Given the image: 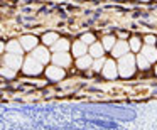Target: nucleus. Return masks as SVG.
<instances>
[{
  "instance_id": "1",
  "label": "nucleus",
  "mask_w": 157,
  "mask_h": 130,
  "mask_svg": "<svg viewBox=\"0 0 157 130\" xmlns=\"http://www.w3.org/2000/svg\"><path fill=\"white\" fill-rule=\"evenodd\" d=\"M118 73L123 78H130L135 73V56L133 54H125L118 61Z\"/></svg>"
},
{
  "instance_id": "2",
  "label": "nucleus",
  "mask_w": 157,
  "mask_h": 130,
  "mask_svg": "<svg viewBox=\"0 0 157 130\" xmlns=\"http://www.w3.org/2000/svg\"><path fill=\"white\" fill-rule=\"evenodd\" d=\"M24 73L25 75H29V76H36V75H41L42 73V63H39L36 58H27L24 61Z\"/></svg>"
},
{
  "instance_id": "3",
  "label": "nucleus",
  "mask_w": 157,
  "mask_h": 130,
  "mask_svg": "<svg viewBox=\"0 0 157 130\" xmlns=\"http://www.w3.org/2000/svg\"><path fill=\"white\" fill-rule=\"evenodd\" d=\"M4 64L17 71L21 66H24V61H22V58L19 54H10V52H9V54L4 56Z\"/></svg>"
},
{
  "instance_id": "4",
  "label": "nucleus",
  "mask_w": 157,
  "mask_h": 130,
  "mask_svg": "<svg viewBox=\"0 0 157 130\" xmlns=\"http://www.w3.org/2000/svg\"><path fill=\"white\" fill-rule=\"evenodd\" d=\"M46 76H48L49 79H52V81H59V79L64 78V69L61 68V66H49L48 69H46Z\"/></svg>"
},
{
  "instance_id": "5",
  "label": "nucleus",
  "mask_w": 157,
  "mask_h": 130,
  "mask_svg": "<svg viewBox=\"0 0 157 130\" xmlns=\"http://www.w3.org/2000/svg\"><path fill=\"white\" fill-rule=\"evenodd\" d=\"M101 71H103V76H105V78L113 79L117 75H118V66H117L113 61H110V59H108V61L105 63V66H103Z\"/></svg>"
},
{
  "instance_id": "6",
  "label": "nucleus",
  "mask_w": 157,
  "mask_h": 130,
  "mask_svg": "<svg viewBox=\"0 0 157 130\" xmlns=\"http://www.w3.org/2000/svg\"><path fill=\"white\" fill-rule=\"evenodd\" d=\"M32 58H36L39 63L46 64L49 59H52V56H49V52H48V49H46V48H41V46H37V48L32 51Z\"/></svg>"
},
{
  "instance_id": "7",
  "label": "nucleus",
  "mask_w": 157,
  "mask_h": 130,
  "mask_svg": "<svg viewBox=\"0 0 157 130\" xmlns=\"http://www.w3.org/2000/svg\"><path fill=\"white\" fill-rule=\"evenodd\" d=\"M52 63H54L56 66L64 68V66L71 64V58H69L68 52H56V54H52Z\"/></svg>"
},
{
  "instance_id": "8",
  "label": "nucleus",
  "mask_w": 157,
  "mask_h": 130,
  "mask_svg": "<svg viewBox=\"0 0 157 130\" xmlns=\"http://www.w3.org/2000/svg\"><path fill=\"white\" fill-rule=\"evenodd\" d=\"M128 49H130V44H127L125 41H117L115 48L112 49V54L115 58H122V56L128 54Z\"/></svg>"
},
{
  "instance_id": "9",
  "label": "nucleus",
  "mask_w": 157,
  "mask_h": 130,
  "mask_svg": "<svg viewBox=\"0 0 157 130\" xmlns=\"http://www.w3.org/2000/svg\"><path fill=\"white\" fill-rule=\"evenodd\" d=\"M21 44H22V48L27 49V51H34V49L37 48V37H34V36H22Z\"/></svg>"
},
{
  "instance_id": "10",
  "label": "nucleus",
  "mask_w": 157,
  "mask_h": 130,
  "mask_svg": "<svg viewBox=\"0 0 157 130\" xmlns=\"http://www.w3.org/2000/svg\"><path fill=\"white\" fill-rule=\"evenodd\" d=\"M142 54L145 56V58L149 59L150 63H155V61H157V49L154 48V46H149V44H147L145 48H142Z\"/></svg>"
},
{
  "instance_id": "11",
  "label": "nucleus",
  "mask_w": 157,
  "mask_h": 130,
  "mask_svg": "<svg viewBox=\"0 0 157 130\" xmlns=\"http://www.w3.org/2000/svg\"><path fill=\"white\" fill-rule=\"evenodd\" d=\"M73 54L76 58H81V56H86V44L83 41H76L73 44Z\"/></svg>"
},
{
  "instance_id": "12",
  "label": "nucleus",
  "mask_w": 157,
  "mask_h": 130,
  "mask_svg": "<svg viewBox=\"0 0 157 130\" xmlns=\"http://www.w3.org/2000/svg\"><path fill=\"white\" fill-rule=\"evenodd\" d=\"M7 51L10 52V54H22V51H24V48H22L21 41H10L7 44Z\"/></svg>"
},
{
  "instance_id": "13",
  "label": "nucleus",
  "mask_w": 157,
  "mask_h": 130,
  "mask_svg": "<svg viewBox=\"0 0 157 130\" xmlns=\"http://www.w3.org/2000/svg\"><path fill=\"white\" fill-rule=\"evenodd\" d=\"M69 49V42L66 39H59L56 44H52V51L54 52H66Z\"/></svg>"
},
{
  "instance_id": "14",
  "label": "nucleus",
  "mask_w": 157,
  "mask_h": 130,
  "mask_svg": "<svg viewBox=\"0 0 157 130\" xmlns=\"http://www.w3.org/2000/svg\"><path fill=\"white\" fill-rule=\"evenodd\" d=\"M103 51H105L103 44H98V42L91 44V48H90V54H91L93 58H103Z\"/></svg>"
},
{
  "instance_id": "15",
  "label": "nucleus",
  "mask_w": 157,
  "mask_h": 130,
  "mask_svg": "<svg viewBox=\"0 0 157 130\" xmlns=\"http://www.w3.org/2000/svg\"><path fill=\"white\" fill-rule=\"evenodd\" d=\"M76 66H78L79 69H86V68H90V66H93V61H91V58L86 54V56H81V58H78V61H76Z\"/></svg>"
},
{
  "instance_id": "16",
  "label": "nucleus",
  "mask_w": 157,
  "mask_h": 130,
  "mask_svg": "<svg viewBox=\"0 0 157 130\" xmlns=\"http://www.w3.org/2000/svg\"><path fill=\"white\" fill-rule=\"evenodd\" d=\"M58 41H59V37H58V34H56V32H48V34H44V37H42V42H44V44H48V46L56 44Z\"/></svg>"
},
{
  "instance_id": "17",
  "label": "nucleus",
  "mask_w": 157,
  "mask_h": 130,
  "mask_svg": "<svg viewBox=\"0 0 157 130\" xmlns=\"http://www.w3.org/2000/svg\"><path fill=\"white\" fill-rule=\"evenodd\" d=\"M101 44H103V48L105 49H113L115 48V44H117V39L113 37V36H105V37H103V41H101Z\"/></svg>"
},
{
  "instance_id": "18",
  "label": "nucleus",
  "mask_w": 157,
  "mask_h": 130,
  "mask_svg": "<svg viewBox=\"0 0 157 130\" xmlns=\"http://www.w3.org/2000/svg\"><path fill=\"white\" fill-rule=\"evenodd\" d=\"M137 64H139L140 69H147V68L150 66V61L142 54V52H140V54H137Z\"/></svg>"
},
{
  "instance_id": "19",
  "label": "nucleus",
  "mask_w": 157,
  "mask_h": 130,
  "mask_svg": "<svg viewBox=\"0 0 157 130\" xmlns=\"http://www.w3.org/2000/svg\"><path fill=\"white\" fill-rule=\"evenodd\" d=\"M2 76H4V78H14L15 69L9 68V66H4V68H2Z\"/></svg>"
},
{
  "instance_id": "20",
  "label": "nucleus",
  "mask_w": 157,
  "mask_h": 130,
  "mask_svg": "<svg viewBox=\"0 0 157 130\" xmlns=\"http://www.w3.org/2000/svg\"><path fill=\"white\" fill-rule=\"evenodd\" d=\"M140 48H142V44H140V39H137V37H132V39H130V49H132V51H140Z\"/></svg>"
},
{
  "instance_id": "21",
  "label": "nucleus",
  "mask_w": 157,
  "mask_h": 130,
  "mask_svg": "<svg viewBox=\"0 0 157 130\" xmlns=\"http://www.w3.org/2000/svg\"><path fill=\"white\" fill-rule=\"evenodd\" d=\"M105 59L103 58H96V61L93 63V69H95V71H100V69H103V66H105Z\"/></svg>"
},
{
  "instance_id": "22",
  "label": "nucleus",
  "mask_w": 157,
  "mask_h": 130,
  "mask_svg": "<svg viewBox=\"0 0 157 130\" xmlns=\"http://www.w3.org/2000/svg\"><path fill=\"white\" fill-rule=\"evenodd\" d=\"M81 41L85 42V44H90V46L95 44V37H93V34H85V36L81 37Z\"/></svg>"
},
{
  "instance_id": "23",
  "label": "nucleus",
  "mask_w": 157,
  "mask_h": 130,
  "mask_svg": "<svg viewBox=\"0 0 157 130\" xmlns=\"http://www.w3.org/2000/svg\"><path fill=\"white\" fill-rule=\"evenodd\" d=\"M144 41H145L149 46H154L157 42V39H155V36H145V39H144Z\"/></svg>"
},
{
  "instance_id": "24",
  "label": "nucleus",
  "mask_w": 157,
  "mask_h": 130,
  "mask_svg": "<svg viewBox=\"0 0 157 130\" xmlns=\"http://www.w3.org/2000/svg\"><path fill=\"white\" fill-rule=\"evenodd\" d=\"M140 2H149V0H140Z\"/></svg>"
},
{
  "instance_id": "25",
  "label": "nucleus",
  "mask_w": 157,
  "mask_h": 130,
  "mask_svg": "<svg viewBox=\"0 0 157 130\" xmlns=\"http://www.w3.org/2000/svg\"><path fill=\"white\" fill-rule=\"evenodd\" d=\"M155 75H157V66H155Z\"/></svg>"
}]
</instances>
